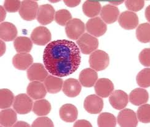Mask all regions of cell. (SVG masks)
Wrapping results in <instances>:
<instances>
[{
    "label": "cell",
    "instance_id": "d4e9b609",
    "mask_svg": "<svg viewBox=\"0 0 150 127\" xmlns=\"http://www.w3.org/2000/svg\"><path fill=\"white\" fill-rule=\"evenodd\" d=\"M32 41L29 37L19 36L16 37L14 41V46L16 52L18 54L28 53L33 47Z\"/></svg>",
    "mask_w": 150,
    "mask_h": 127
},
{
    "label": "cell",
    "instance_id": "7c38bea8",
    "mask_svg": "<svg viewBox=\"0 0 150 127\" xmlns=\"http://www.w3.org/2000/svg\"><path fill=\"white\" fill-rule=\"evenodd\" d=\"M48 76V73L46 68L41 63H36L32 64L27 69V77L29 80L32 81H45Z\"/></svg>",
    "mask_w": 150,
    "mask_h": 127
},
{
    "label": "cell",
    "instance_id": "60d3db41",
    "mask_svg": "<svg viewBox=\"0 0 150 127\" xmlns=\"http://www.w3.org/2000/svg\"><path fill=\"white\" fill-rule=\"evenodd\" d=\"M13 126H14V127H19V126L20 127H29V126H30V125L25 122L18 121V122H16L13 125Z\"/></svg>",
    "mask_w": 150,
    "mask_h": 127
},
{
    "label": "cell",
    "instance_id": "52a82bcc",
    "mask_svg": "<svg viewBox=\"0 0 150 127\" xmlns=\"http://www.w3.org/2000/svg\"><path fill=\"white\" fill-rule=\"evenodd\" d=\"M87 32L94 37L103 36L107 30V25L98 17H93L87 21L86 25Z\"/></svg>",
    "mask_w": 150,
    "mask_h": 127
},
{
    "label": "cell",
    "instance_id": "b9f144b4",
    "mask_svg": "<svg viewBox=\"0 0 150 127\" xmlns=\"http://www.w3.org/2000/svg\"><path fill=\"white\" fill-rule=\"evenodd\" d=\"M0 12H1V19H0V22H2L3 21H4L6 16V9L2 6H0Z\"/></svg>",
    "mask_w": 150,
    "mask_h": 127
},
{
    "label": "cell",
    "instance_id": "5b68a950",
    "mask_svg": "<svg viewBox=\"0 0 150 127\" xmlns=\"http://www.w3.org/2000/svg\"><path fill=\"white\" fill-rule=\"evenodd\" d=\"M33 101L26 94H19L15 97L13 108L18 114H28L33 109Z\"/></svg>",
    "mask_w": 150,
    "mask_h": 127
},
{
    "label": "cell",
    "instance_id": "277c9868",
    "mask_svg": "<svg viewBox=\"0 0 150 127\" xmlns=\"http://www.w3.org/2000/svg\"><path fill=\"white\" fill-rule=\"evenodd\" d=\"M86 30L85 24L79 18H73L65 25V33L68 38L78 40Z\"/></svg>",
    "mask_w": 150,
    "mask_h": 127
},
{
    "label": "cell",
    "instance_id": "9c48e42d",
    "mask_svg": "<svg viewBox=\"0 0 150 127\" xmlns=\"http://www.w3.org/2000/svg\"><path fill=\"white\" fill-rule=\"evenodd\" d=\"M117 121L122 127H135L138 125L136 113L131 109H124L119 113Z\"/></svg>",
    "mask_w": 150,
    "mask_h": 127
},
{
    "label": "cell",
    "instance_id": "7a4b0ae2",
    "mask_svg": "<svg viewBox=\"0 0 150 127\" xmlns=\"http://www.w3.org/2000/svg\"><path fill=\"white\" fill-rule=\"evenodd\" d=\"M89 65L96 71H103L110 64V57L107 53L101 50H96L89 56Z\"/></svg>",
    "mask_w": 150,
    "mask_h": 127
},
{
    "label": "cell",
    "instance_id": "f35d334b",
    "mask_svg": "<svg viewBox=\"0 0 150 127\" xmlns=\"http://www.w3.org/2000/svg\"><path fill=\"white\" fill-rule=\"evenodd\" d=\"M74 127H92L91 123L86 120H79L74 123Z\"/></svg>",
    "mask_w": 150,
    "mask_h": 127
},
{
    "label": "cell",
    "instance_id": "4316f807",
    "mask_svg": "<svg viewBox=\"0 0 150 127\" xmlns=\"http://www.w3.org/2000/svg\"><path fill=\"white\" fill-rule=\"evenodd\" d=\"M83 11L87 17L93 18L100 12L101 4L98 1H86L83 5Z\"/></svg>",
    "mask_w": 150,
    "mask_h": 127
},
{
    "label": "cell",
    "instance_id": "5bb4252c",
    "mask_svg": "<svg viewBox=\"0 0 150 127\" xmlns=\"http://www.w3.org/2000/svg\"><path fill=\"white\" fill-rule=\"evenodd\" d=\"M109 101L113 108L121 110L127 106L129 102V97L126 92L117 90L112 92L110 95Z\"/></svg>",
    "mask_w": 150,
    "mask_h": 127
},
{
    "label": "cell",
    "instance_id": "836d02e7",
    "mask_svg": "<svg viewBox=\"0 0 150 127\" xmlns=\"http://www.w3.org/2000/svg\"><path fill=\"white\" fill-rule=\"evenodd\" d=\"M71 19L72 16L71 13L67 9H60L55 12V21L61 26H65Z\"/></svg>",
    "mask_w": 150,
    "mask_h": 127
},
{
    "label": "cell",
    "instance_id": "4fadbf2b",
    "mask_svg": "<svg viewBox=\"0 0 150 127\" xmlns=\"http://www.w3.org/2000/svg\"><path fill=\"white\" fill-rule=\"evenodd\" d=\"M55 14V9L52 5L42 4L40 6L38 11L37 20L41 25H48L53 22Z\"/></svg>",
    "mask_w": 150,
    "mask_h": 127
},
{
    "label": "cell",
    "instance_id": "484cf974",
    "mask_svg": "<svg viewBox=\"0 0 150 127\" xmlns=\"http://www.w3.org/2000/svg\"><path fill=\"white\" fill-rule=\"evenodd\" d=\"M17 121V113L12 109H4L0 112V123L3 126H13Z\"/></svg>",
    "mask_w": 150,
    "mask_h": 127
},
{
    "label": "cell",
    "instance_id": "ffe728a7",
    "mask_svg": "<svg viewBox=\"0 0 150 127\" xmlns=\"http://www.w3.org/2000/svg\"><path fill=\"white\" fill-rule=\"evenodd\" d=\"M17 30L15 25L10 22H3L0 24V38L6 42L16 39Z\"/></svg>",
    "mask_w": 150,
    "mask_h": 127
},
{
    "label": "cell",
    "instance_id": "74e56055",
    "mask_svg": "<svg viewBox=\"0 0 150 127\" xmlns=\"http://www.w3.org/2000/svg\"><path fill=\"white\" fill-rule=\"evenodd\" d=\"M139 61L141 64L146 67L150 66V49H143L139 54Z\"/></svg>",
    "mask_w": 150,
    "mask_h": 127
},
{
    "label": "cell",
    "instance_id": "d6986e66",
    "mask_svg": "<svg viewBox=\"0 0 150 127\" xmlns=\"http://www.w3.org/2000/svg\"><path fill=\"white\" fill-rule=\"evenodd\" d=\"M98 79V74L94 69L86 68L79 74L80 84L84 87H92L95 85Z\"/></svg>",
    "mask_w": 150,
    "mask_h": 127
},
{
    "label": "cell",
    "instance_id": "4dcf8cb0",
    "mask_svg": "<svg viewBox=\"0 0 150 127\" xmlns=\"http://www.w3.org/2000/svg\"><path fill=\"white\" fill-rule=\"evenodd\" d=\"M98 126L100 127H115L116 125V119L111 113H101L97 119Z\"/></svg>",
    "mask_w": 150,
    "mask_h": 127
},
{
    "label": "cell",
    "instance_id": "7bdbcfd3",
    "mask_svg": "<svg viewBox=\"0 0 150 127\" xmlns=\"http://www.w3.org/2000/svg\"><path fill=\"white\" fill-rule=\"evenodd\" d=\"M0 43H1V55H0V56H1L4 55V54L6 52V44L3 41V40H1Z\"/></svg>",
    "mask_w": 150,
    "mask_h": 127
},
{
    "label": "cell",
    "instance_id": "d6a6232c",
    "mask_svg": "<svg viewBox=\"0 0 150 127\" xmlns=\"http://www.w3.org/2000/svg\"><path fill=\"white\" fill-rule=\"evenodd\" d=\"M137 117L140 122L149 123L150 122V105L149 104L140 105L137 110Z\"/></svg>",
    "mask_w": 150,
    "mask_h": 127
},
{
    "label": "cell",
    "instance_id": "f1b7e54d",
    "mask_svg": "<svg viewBox=\"0 0 150 127\" xmlns=\"http://www.w3.org/2000/svg\"><path fill=\"white\" fill-rule=\"evenodd\" d=\"M14 94L11 90L6 88L0 90V108L3 109L9 107L14 103Z\"/></svg>",
    "mask_w": 150,
    "mask_h": 127
},
{
    "label": "cell",
    "instance_id": "8992f818",
    "mask_svg": "<svg viewBox=\"0 0 150 127\" xmlns=\"http://www.w3.org/2000/svg\"><path fill=\"white\" fill-rule=\"evenodd\" d=\"M38 4L35 1H23L18 11L21 17L25 20L32 21L37 17Z\"/></svg>",
    "mask_w": 150,
    "mask_h": 127
},
{
    "label": "cell",
    "instance_id": "f6af8a7d",
    "mask_svg": "<svg viewBox=\"0 0 150 127\" xmlns=\"http://www.w3.org/2000/svg\"><path fill=\"white\" fill-rule=\"evenodd\" d=\"M124 1H120V2H110V3L111 4H113V5H119L121 3H122Z\"/></svg>",
    "mask_w": 150,
    "mask_h": 127
},
{
    "label": "cell",
    "instance_id": "bcb514c9",
    "mask_svg": "<svg viewBox=\"0 0 150 127\" xmlns=\"http://www.w3.org/2000/svg\"><path fill=\"white\" fill-rule=\"evenodd\" d=\"M49 1L51 2V3H57V2L60 1Z\"/></svg>",
    "mask_w": 150,
    "mask_h": 127
},
{
    "label": "cell",
    "instance_id": "9a60e30c",
    "mask_svg": "<svg viewBox=\"0 0 150 127\" xmlns=\"http://www.w3.org/2000/svg\"><path fill=\"white\" fill-rule=\"evenodd\" d=\"M27 93L30 97L36 100L45 98L47 93V90L45 84L41 82L32 81L27 87Z\"/></svg>",
    "mask_w": 150,
    "mask_h": 127
},
{
    "label": "cell",
    "instance_id": "cb8c5ba5",
    "mask_svg": "<svg viewBox=\"0 0 150 127\" xmlns=\"http://www.w3.org/2000/svg\"><path fill=\"white\" fill-rule=\"evenodd\" d=\"M64 81L62 79L53 75H49L45 80V85L47 91L52 94L59 93L62 88Z\"/></svg>",
    "mask_w": 150,
    "mask_h": 127
},
{
    "label": "cell",
    "instance_id": "7402d4cb",
    "mask_svg": "<svg viewBox=\"0 0 150 127\" xmlns=\"http://www.w3.org/2000/svg\"><path fill=\"white\" fill-rule=\"evenodd\" d=\"M61 119L66 122H73L78 118V111L76 107L71 104L62 106L59 111Z\"/></svg>",
    "mask_w": 150,
    "mask_h": 127
},
{
    "label": "cell",
    "instance_id": "44dd1931",
    "mask_svg": "<svg viewBox=\"0 0 150 127\" xmlns=\"http://www.w3.org/2000/svg\"><path fill=\"white\" fill-rule=\"evenodd\" d=\"M62 90L66 96L74 98L79 95L81 91V85L77 79L70 78L64 82Z\"/></svg>",
    "mask_w": 150,
    "mask_h": 127
},
{
    "label": "cell",
    "instance_id": "e575fe53",
    "mask_svg": "<svg viewBox=\"0 0 150 127\" xmlns=\"http://www.w3.org/2000/svg\"><path fill=\"white\" fill-rule=\"evenodd\" d=\"M125 4L131 12H138L144 7L145 1L143 0H127L125 1Z\"/></svg>",
    "mask_w": 150,
    "mask_h": 127
},
{
    "label": "cell",
    "instance_id": "83f0119b",
    "mask_svg": "<svg viewBox=\"0 0 150 127\" xmlns=\"http://www.w3.org/2000/svg\"><path fill=\"white\" fill-rule=\"evenodd\" d=\"M51 111V105L49 101L45 99L36 101L33 104V111L38 116H46Z\"/></svg>",
    "mask_w": 150,
    "mask_h": 127
},
{
    "label": "cell",
    "instance_id": "e0dca14e",
    "mask_svg": "<svg viewBox=\"0 0 150 127\" xmlns=\"http://www.w3.org/2000/svg\"><path fill=\"white\" fill-rule=\"evenodd\" d=\"M100 16L105 23H113L117 21L118 17L120 16V10L113 5L107 4L102 8Z\"/></svg>",
    "mask_w": 150,
    "mask_h": 127
},
{
    "label": "cell",
    "instance_id": "d590c367",
    "mask_svg": "<svg viewBox=\"0 0 150 127\" xmlns=\"http://www.w3.org/2000/svg\"><path fill=\"white\" fill-rule=\"evenodd\" d=\"M20 1H11L7 0L4 3V8L6 11L8 12H16L19 11L21 6Z\"/></svg>",
    "mask_w": 150,
    "mask_h": 127
},
{
    "label": "cell",
    "instance_id": "6da1fadb",
    "mask_svg": "<svg viewBox=\"0 0 150 127\" xmlns=\"http://www.w3.org/2000/svg\"><path fill=\"white\" fill-rule=\"evenodd\" d=\"M81 61L80 49L74 42L66 40L49 42L43 54V62L47 71L64 78L74 73Z\"/></svg>",
    "mask_w": 150,
    "mask_h": 127
},
{
    "label": "cell",
    "instance_id": "ee69618b",
    "mask_svg": "<svg viewBox=\"0 0 150 127\" xmlns=\"http://www.w3.org/2000/svg\"><path fill=\"white\" fill-rule=\"evenodd\" d=\"M145 16H146V18L147 19V20L148 22H149L150 21V20H149V6H148V7H147V8L146 9Z\"/></svg>",
    "mask_w": 150,
    "mask_h": 127
},
{
    "label": "cell",
    "instance_id": "2e32d148",
    "mask_svg": "<svg viewBox=\"0 0 150 127\" xmlns=\"http://www.w3.org/2000/svg\"><path fill=\"white\" fill-rule=\"evenodd\" d=\"M94 88L98 96L102 98H107L113 92L114 85L110 79L101 78L97 80Z\"/></svg>",
    "mask_w": 150,
    "mask_h": 127
},
{
    "label": "cell",
    "instance_id": "3957f363",
    "mask_svg": "<svg viewBox=\"0 0 150 127\" xmlns=\"http://www.w3.org/2000/svg\"><path fill=\"white\" fill-rule=\"evenodd\" d=\"M76 43L81 52L85 55L92 54L98 47V40L89 33H84L77 40Z\"/></svg>",
    "mask_w": 150,
    "mask_h": 127
},
{
    "label": "cell",
    "instance_id": "ac0fdd59",
    "mask_svg": "<svg viewBox=\"0 0 150 127\" xmlns=\"http://www.w3.org/2000/svg\"><path fill=\"white\" fill-rule=\"evenodd\" d=\"M33 59L32 56L28 53L17 54L12 59V64L19 70H26L32 65Z\"/></svg>",
    "mask_w": 150,
    "mask_h": 127
},
{
    "label": "cell",
    "instance_id": "603a6c76",
    "mask_svg": "<svg viewBox=\"0 0 150 127\" xmlns=\"http://www.w3.org/2000/svg\"><path fill=\"white\" fill-rule=\"evenodd\" d=\"M148 98V93L144 88H135L129 95L130 102L135 106H140L146 103Z\"/></svg>",
    "mask_w": 150,
    "mask_h": 127
},
{
    "label": "cell",
    "instance_id": "8fae6325",
    "mask_svg": "<svg viewBox=\"0 0 150 127\" xmlns=\"http://www.w3.org/2000/svg\"><path fill=\"white\" fill-rule=\"evenodd\" d=\"M118 22L120 26L125 30H133L139 25V17L135 12L124 11L120 15Z\"/></svg>",
    "mask_w": 150,
    "mask_h": 127
},
{
    "label": "cell",
    "instance_id": "8d00e7d4",
    "mask_svg": "<svg viewBox=\"0 0 150 127\" xmlns=\"http://www.w3.org/2000/svg\"><path fill=\"white\" fill-rule=\"evenodd\" d=\"M32 126L33 127H53L54 123L49 118L42 117L36 119Z\"/></svg>",
    "mask_w": 150,
    "mask_h": 127
},
{
    "label": "cell",
    "instance_id": "ab89813d",
    "mask_svg": "<svg viewBox=\"0 0 150 127\" xmlns=\"http://www.w3.org/2000/svg\"><path fill=\"white\" fill-rule=\"evenodd\" d=\"M64 2L68 7L74 8L78 6L80 4L81 1L80 0H71H71H64Z\"/></svg>",
    "mask_w": 150,
    "mask_h": 127
},
{
    "label": "cell",
    "instance_id": "f546056e",
    "mask_svg": "<svg viewBox=\"0 0 150 127\" xmlns=\"http://www.w3.org/2000/svg\"><path fill=\"white\" fill-rule=\"evenodd\" d=\"M136 36L140 42H149L150 41V24L144 23L139 25L136 30Z\"/></svg>",
    "mask_w": 150,
    "mask_h": 127
},
{
    "label": "cell",
    "instance_id": "1f68e13d",
    "mask_svg": "<svg viewBox=\"0 0 150 127\" xmlns=\"http://www.w3.org/2000/svg\"><path fill=\"white\" fill-rule=\"evenodd\" d=\"M137 82L140 87L148 88L150 86V69H142L137 75Z\"/></svg>",
    "mask_w": 150,
    "mask_h": 127
},
{
    "label": "cell",
    "instance_id": "ba28073f",
    "mask_svg": "<svg viewBox=\"0 0 150 127\" xmlns=\"http://www.w3.org/2000/svg\"><path fill=\"white\" fill-rule=\"evenodd\" d=\"M52 36L50 31L45 27L35 28L31 34V40L38 46H45L51 40Z\"/></svg>",
    "mask_w": 150,
    "mask_h": 127
},
{
    "label": "cell",
    "instance_id": "30bf717a",
    "mask_svg": "<svg viewBox=\"0 0 150 127\" xmlns=\"http://www.w3.org/2000/svg\"><path fill=\"white\" fill-rule=\"evenodd\" d=\"M84 107L85 110L89 114H97L100 113L103 107V101L98 95H89L84 100Z\"/></svg>",
    "mask_w": 150,
    "mask_h": 127
}]
</instances>
